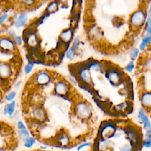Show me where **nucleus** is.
Listing matches in <instances>:
<instances>
[{
	"label": "nucleus",
	"mask_w": 151,
	"mask_h": 151,
	"mask_svg": "<svg viewBox=\"0 0 151 151\" xmlns=\"http://www.w3.org/2000/svg\"><path fill=\"white\" fill-rule=\"evenodd\" d=\"M73 113L74 116L82 121H88L93 116V110L90 103L86 100L80 99L73 104Z\"/></svg>",
	"instance_id": "f257e3e1"
},
{
	"label": "nucleus",
	"mask_w": 151,
	"mask_h": 151,
	"mask_svg": "<svg viewBox=\"0 0 151 151\" xmlns=\"http://www.w3.org/2000/svg\"><path fill=\"white\" fill-rule=\"evenodd\" d=\"M148 17L146 8H139L133 12L129 17V25L130 28L134 31L139 30L143 28Z\"/></svg>",
	"instance_id": "f03ea898"
},
{
	"label": "nucleus",
	"mask_w": 151,
	"mask_h": 151,
	"mask_svg": "<svg viewBox=\"0 0 151 151\" xmlns=\"http://www.w3.org/2000/svg\"><path fill=\"white\" fill-rule=\"evenodd\" d=\"M117 123L113 120H107L101 123L98 132V137L104 139H110L117 134Z\"/></svg>",
	"instance_id": "7ed1b4c3"
},
{
	"label": "nucleus",
	"mask_w": 151,
	"mask_h": 151,
	"mask_svg": "<svg viewBox=\"0 0 151 151\" xmlns=\"http://www.w3.org/2000/svg\"><path fill=\"white\" fill-rule=\"evenodd\" d=\"M53 79V74L50 71L41 70L34 74L32 83L38 87H44L48 85Z\"/></svg>",
	"instance_id": "20e7f679"
},
{
	"label": "nucleus",
	"mask_w": 151,
	"mask_h": 151,
	"mask_svg": "<svg viewBox=\"0 0 151 151\" xmlns=\"http://www.w3.org/2000/svg\"><path fill=\"white\" fill-rule=\"evenodd\" d=\"M53 92L60 97H68L71 93V85L65 79L58 78L54 82Z\"/></svg>",
	"instance_id": "39448f33"
},
{
	"label": "nucleus",
	"mask_w": 151,
	"mask_h": 151,
	"mask_svg": "<svg viewBox=\"0 0 151 151\" xmlns=\"http://www.w3.org/2000/svg\"><path fill=\"white\" fill-rule=\"evenodd\" d=\"M74 74L77 78L82 84L86 87H90L92 84V77L90 70L84 65L82 64L76 68Z\"/></svg>",
	"instance_id": "423d86ee"
},
{
	"label": "nucleus",
	"mask_w": 151,
	"mask_h": 151,
	"mask_svg": "<svg viewBox=\"0 0 151 151\" xmlns=\"http://www.w3.org/2000/svg\"><path fill=\"white\" fill-rule=\"evenodd\" d=\"M106 77L112 85L117 86L120 84L123 78V72L120 69L111 67L106 68Z\"/></svg>",
	"instance_id": "0eeeda50"
},
{
	"label": "nucleus",
	"mask_w": 151,
	"mask_h": 151,
	"mask_svg": "<svg viewBox=\"0 0 151 151\" xmlns=\"http://www.w3.org/2000/svg\"><path fill=\"white\" fill-rule=\"evenodd\" d=\"M17 46L14 40L8 35L0 36V50L5 53L12 54L17 50Z\"/></svg>",
	"instance_id": "6e6552de"
},
{
	"label": "nucleus",
	"mask_w": 151,
	"mask_h": 151,
	"mask_svg": "<svg viewBox=\"0 0 151 151\" xmlns=\"http://www.w3.org/2000/svg\"><path fill=\"white\" fill-rule=\"evenodd\" d=\"M14 76V70L11 64L8 61H0V80L8 81Z\"/></svg>",
	"instance_id": "1a4fd4ad"
},
{
	"label": "nucleus",
	"mask_w": 151,
	"mask_h": 151,
	"mask_svg": "<svg viewBox=\"0 0 151 151\" xmlns=\"http://www.w3.org/2000/svg\"><path fill=\"white\" fill-rule=\"evenodd\" d=\"M124 133L126 137L129 139V141L134 143L136 146L138 144H140L142 143L140 132L136 127H134L132 126H129L125 127Z\"/></svg>",
	"instance_id": "9d476101"
},
{
	"label": "nucleus",
	"mask_w": 151,
	"mask_h": 151,
	"mask_svg": "<svg viewBox=\"0 0 151 151\" xmlns=\"http://www.w3.org/2000/svg\"><path fill=\"white\" fill-rule=\"evenodd\" d=\"M30 113L33 119L40 123L45 122L47 119V112L46 110L40 105L34 106Z\"/></svg>",
	"instance_id": "9b49d317"
},
{
	"label": "nucleus",
	"mask_w": 151,
	"mask_h": 151,
	"mask_svg": "<svg viewBox=\"0 0 151 151\" xmlns=\"http://www.w3.org/2000/svg\"><path fill=\"white\" fill-rule=\"evenodd\" d=\"M139 100L142 108L147 111H151V91L145 90L141 93Z\"/></svg>",
	"instance_id": "f8f14e48"
},
{
	"label": "nucleus",
	"mask_w": 151,
	"mask_h": 151,
	"mask_svg": "<svg viewBox=\"0 0 151 151\" xmlns=\"http://www.w3.org/2000/svg\"><path fill=\"white\" fill-rule=\"evenodd\" d=\"M74 30L72 28L69 27L63 29L60 34L59 41L64 44H69L73 40Z\"/></svg>",
	"instance_id": "ddd939ff"
},
{
	"label": "nucleus",
	"mask_w": 151,
	"mask_h": 151,
	"mask_svg": "<svg viewBox=\"0 0 151 151\" xmlns=\"http://www.w3.org/2000/svg\"><path fill=\"white\" fill-rule=\"evenodd\" d=\"M28 20V15L25 12H21L14 21L13 25L14 27L16 29L22 28L27 24Z\"/></svg>",
	"instance_id": "4468645a"
},
{
	"label": "nucleus",
	"mask_w": 151,
	"mask_h": 151,
	"mask_svg": "<svg viewBox=\"0 0 151 151\" xmlns=\"http://www.w3.org/2000/svg\"><path fill=\"white\" fill-rule=\"evenodd\" d=\"M55 141L60 146L65 147L70 145L71 137L67 132H61L57 134L55 137Z\"/></svg>",
	"instance_id": "2eb2a0df"
},
{
	"label": "nucleus",
	"mask_w": 151,
	"mask_h": 151,
	"mask_svg": "<svg viewBox=\"0 0 151 151\" xmlns=\"http://www.w3.org/2000/svg\"><path fill=\"white\" fill-rule=\"evenodd\" d=\"M113 145V143L109 139H104L99 138L97 142L96 147L98 151H107V150L110 148Z\"/></svg>",
	"instance_id": "dca6fc26"
},
{
	"label": "nucleus",
	"mask_w": 151,
	"mask_h": 151,
	"mask_svg": "<svg viewBox=\"0 0 151 151\" xmlns=\"http://www.w3.org/2000/svg\"><path fill=\"white\" fill-rule=\"evenodd\" d=\"M90 70H95V71H102L103 70H106L105 66L101 63L96 61V60H90L87 62L86 64H84Z\"/></svg>",
	"instance_id": "f3484780"
},
{
	"label": "nucleus",
	"mask_w": 151,
	"mask_h": 151,
	"mask_svg": "<svg viewBox=\"0 0 151 151\" xmlns=\"http://www.w3.org/2000/svg\"><path fill=\"white\" fill-rule=\"evenodd\" d=\"M60 2L58 0H52L51 1L47 6L45 9L44 13L47 15H50L52 13L58 11L59 8Z\"/></svg>",
	"instance_id": "a211bd4d"
},
{
	"label": "nucleus",
	"mask_w": 151,
	"mask_h": 151,
	"mask_svg": "<svg viewBox=\"0 0 151 151\" xmlns=\"http://www.w3.org/2000/svg\"><path fill=\"white\" fill-rule=\"evenodd\" d=\"M151 44V35L143 34L138 48L140 51H144Z\"/></svg>",
	"instance_id": "6ab92c4d"
},
{
	"label": "nucleus",
	"mask_w": 151,
	"mask_h": 151,
	"mask_svg": "<svg viewBox=\"0 0 151 151\" xmlns=\"http://www.w3.org/2000/svg\"><path fill=\"white\" fill-rule=\"evenodd\" d=\"M16 101L15 100L8 102L4 107V114L8 115V116H12L15 113L16 110Z\"/></svg>",
	"instance_id": "aec40b11"
},
{
	"label": "nucleus",
	"mask_w": 151,
	"mask_h": 151,
	"mask_svg": "<svg viewBox=\"0 0 151 151\" xmlns=\"http://www.w3.org/2000/svg\"><path fill=\"white\" fill-rule=\"evenodd\" d=\"M6 35L9 37L14 40V41L15 42V43L16 44L17 47H18V46L19 47L22 45L23 40H24L23 38H22L21 36L17 34L13 29H9Z\"/></svg>",
	"instance_id": "412c9836"
},
{
	"label": "nucleus",
	"mask_w": 151,
	"mask_h": 151,
	"mask_svg": "<svg viewBox=\"0 0 151 151\" xmlns=\"http://www.w3.org/2000/svg\"><path fill=\"white\" fill-rule=\"evenodd\" d=\"M137 146L132 142L129 141V143L122 145L119 147V151H137Z\"/></svg>",
	"instance_id": "4be33fe9"
},
{
	"label": "nucleus",
	"mask_w": 151,
	"mask_h": 151,
	"mask_svg": "<svg viewBox=\"0 0 151 151\" xmlns=\"http://www.w3.org/2000/svg\"><path fill=\"white\" fill-rule=\"evenodd\" d=\"M27 41L28 43V45H29L31 47H35L38 44V37L34 33L30 34H29V36H28L27 37Z\"/></svg>",
	"instance_id": "5701e85b"
},
{
	"label": "nucleus",
	"mask_w": 151,
	"mask_h": 151,
	"mask_svg": "<svg viewBox=\"0 0 151 151\" xmlns=\"http://www.w3.org/2000/svg\"><path fill=\"white\" fill-rule=\"evenodd\" d=\"M36 143V140L34 137L29 136L27 139L23 140V145L26 148H31L32 147L35 143Z\"/></svg>",
	"instance_id": "b1692460"
},
{
	"label": "nucleus",
	"mask_w": 151,
	"mask_h": 151,
	"mask_svg": "<svg viewBox=\"0 0 151 151\" xmlns=\"http://www.w3.org/2000/svg\"><path fill=\"white\" fill-rule=\"evenodd\" d=\"M143 28L144 29L143 34L151 35V17L148 16Z\"/></svg>",
	"instance_id": "393cba45"
},
{
	"label": "nucleus",
	"mask_w": 151,
	"mask_h": 151,
	"mask_svg": "<svg viewBox=\"0 0 151 151\" xmlns=\"http://www.w3.org/2000/svg\"><path fill=\"white\" fill-rule=\"evenodd\" d=\"M147 111L143 109V108H141L138 111V113H137V119L139 122L142 124L143 122L145 121V120L148 117L147 114Z\"/></svg>",
	"instance_id": "a878e982"
},
{
	"label": "nucleus",
	"mask_w": 151,
	"mask_h": 151,
	"mask_svg": "<svg viewBox=\"0 0 151 151\" xmlns=\"http://www.w3.org/2000/svg\"><path fill=\"white\" fill-rule=\"evenodd\" d=\"M140 51L138 48H133L131 50L130 52V60L133 61H135L138 57H139V55L140 54Z\"/></svg>",
	"instance_id": "bb28decb"
},
{
	"label": "nucleus",
	"mask_w": 151,
	"mask_h": 151,
	"mask_svg": "<svg viewBox=\"0 0 151 151\" xmlns=\"http://www.w3.org/2000/svg\"><path fill=\"white\" fill-rule=\"evenodd\" d=\"M21 3L25 8H32L37 4V0H22Z\"/></svg>",
	"instance_id": "cd10ccee"
},
{
	"label": "nucleus",
	"mask_w": 151,
	"mask_h": 151,
	"mask_svg": "<svg viewBox=\"0 0 151 151\" xmlns=\"http://www.w3.org/2000/svg\"><path fill=\"white\" fill-rule=\"evenodd\" d=\"M35 66V63L34 61H29L27 64L26 65H25L24 67V73L26 74V75H28L29 74L34 67Z\"/></svg>",
	"instance_id": "c85d7f7f"
},
{
	"label": "nucleus",
	"mask_w": 151,
	"mask_h": 151,
	"mask_svg": "<svg viewBox=\"0 0 151 151\" xmlns=\"http://www.w3.org/2000/svg\"><path fill=\"white\" fill-rule=\"evenodd\" d=\"M129 108V104L126 102H124L122 103H120L116 106H115V110L117 112H123L127 111Z\"/></svg>",
	"instance_id": "c756f323"
},
{
	"label": "nucleus",
	"mask_w": 151,
	"mask_h": 151,
	"mask_svg": "<svg viewBox=\"0 0 151 151\" xmlns=\"http://www.w3.org/2000/svg\"><path fill=\"white\" fill-rule=\"evenodd\" d=\"M18 136L20 139L24 140L27 137H28L30 136V134L29 131L27 129H23V130H18Z\"/></svg>",
	"instance_id": "7c9ffc66"
},
{
	"label": "nucleus",
	"mask_w": 151,
	"mask_h": 151,
	"mask_svg": "<svg viewBox=\"0 0 151 151\" xmlns=\"http://www.w3.org/2000/svg\"><path fill=\"white\" fill-rule=\"evenodd\" d=\"M135 68L134 61L130 60L124 67V70L127 73H132Z\"/></svg>",
	"instance_id": "2f4dec72"
},
{
	"label": "nucleus",
	"mask_w": 151,
	"mask_h": 151,
	"mask_svg": "<svg viewBox=\"0 0 151 151\" xmlns=\"http://www.w3.org/2000/svg\"><path fill=\"white\" fill-rule=\"evenodd\" d=\"M76 53L77 51H76L73 48L70 47L66 50L65 57L68 60H72L75 57Z\"/></svg>",
	"instance_id": "473e14b6"
},
{
	"label": "nucleus",
	"mask_w": 151,
	"mask_h": 151,
	"mask_svg": "<svg viewBox=\"0 0 151 151\" xmlns=\"http://www.w3.org/2000/svg\"><path fill=\"white\" fill-rule=\"evenodd\" d=\"M17 96V93L15 91H11L9 93H8L4 97V99L5 101L7 102H10L12 101H14Z\"/></svg>",
	"instance_id": "72a5a7b5"
},
{
	"label": "nucleus",
	"mask_w": 151,
	"mask_h": 151,
	"mask_svg": "<svg viewBox=\"0 0 151 151\" xmlns=\"http://www.w3.org/2000/svg\"><path fill=\"white\" fill-rule=\"evenodd\" d=\"M143 125V128L145 131L151 130V121L149 119V117H147L145 121L142 124Z\"/></svg>",
	"instance_id": "f704fd0d"
},
{
	"label": "nucleus",
	"mask_w": 151,
	"mask_h": 151,
	"mask_svg": "<svg viewBox=\"0 0 151 151\" xmlns=\"http://www.w3.org/2000/svg\"><path fill=\"white\" fill-rule=\"evenodd\" d=\"M141 145L144 148L150 149L151 148V140L149 139L144 137V139L142 140Z\"/></svg>",
	"instance_id": "c9c22d12"
},
{
	"label": "nucleus",
	"mask_w": 151,
	"mask_h": 151,
	"mask_svg": "<svg viewBox=\"0 0 151 151\" xmlns=\"http://www.w3.org/2000/svg\"><path fill=\"white\" fill-rule=\"evenodd\" d=\"M92 145V143L90 142H84V143H83L77 146V151H80L82 149L87 147H90Z\"/></svg>",
	"instance_id": "e433bc0d"
},
{
	"label": "nucleus",
	"mask_w": 151,
	"mask_h": 151,
	"mask_svg": "<svg viewBox=\"0 0 151 151\" xmlns=\"http://www.w3.org/2000/svg\"><path fill=\"white\" fill-rule=\"evenodd\" d=\"M17 127L18 130H23V129H27L25 123L23 122V121H22L21 120H18L17 122Z\"/></svg>",
	"instance_id": "4c0bfd02"
},
{
	"label": "nucleus",
	"mask_w": 151,
	"mask_h": 151,
	"mask_svg": "<svg viewBox=\"0 0 151 151\" xmlns=\"http://www.w3.org/2000/svg\"><path fill=\"white\" fill-rule=\"evenodd\" d=\"M9 18V15L7 13H2L0 15V25L6 22Z\"/></svg>",
	"instance_id": "58836bf2"
},
{
	"label": "nucleus",
	"mask_w": 151,
	"mask_h": 151,
	"mask_svg": "<svg viewBox=\"0 0 151 151\" xmlns=\"http://www.w3.org/2000/svg\"><path fill=\"white\" fill-rule=\"evenodd\" d=\"M143 67L145 69H151V58H147L143 63Z\"/></svg>",
	"instance_id": "ea45409f"
},
{
	"label": "nucleus",
	"mask_w": 151,
	"mask_h": 151,
	"mask_svg": "<svg viewBox=\"0 0 151 151\" xmlns=\"http://www.w3.org/2000/svg\"><path fill=\"white\" fill-rule=\"evenodd\" d=\"M144 137L147 138L151 140V130H149L147 131H145V134H144Z\"/></svg>",
	"instance_id": "a19ab883"
},
{
	"label": "nucleus",
	"mask_w": 151,
	"mask_h": 151,
	"mask_svg": "<svg viewBox=\"0 0 151 151\" xmlns=\"http://www.w3.org/2000/svg\"><path fill=\"white\" fill-rule=\"evenodd\" d=\"M21 84H22V81H21V80H19V81H17V82L15 83L14 87H15L16 88H19V87H21Z\"/></svg>",
	"instance_id": "79ce46f5"
},
{
	"label": "nucleus",
	"mask_w": 151,
	"mask_h": 151,
	"mask_svg": "<svg viewBox=\"0 0 151 151\" xmlns=\"http://www.w3.org/2000/svg\"><path fill=\"white\" fill-rule=\"evenodd\" d=\"M146 11H147V13L148 16L149 15V17H151V1L150 2V4L149 5L147 10H146Z\"/></svg>",
	"instance_id": "37998d69"
},
{
	"label": "nucleus",
	"mask_w": 151,
	"mask_h": 151,
	"mask_svg": "<svg viewBox=\"0 0 151 151\" xmlns=\"http://www.w3.org/2000/svg\"><path fill=\"white\" fill-rule=\"evenodd\" d=\"M141 2H143L144 4H146V3H149L151 1V0H139Z\"/></svg>",
	"instance_id": "c03bdc74"
},
{
	"label": "nucleus",
	"mask_w": 151,
	"mask_h": 151,
	"mask_svg": "<svg viewBox=\"0 0 151 151\" xmlns=\"http://www.w3.org/2000/svg\"><path fill=\"white\" fill-rule=\"evenodd\" d=\"M3 129H4L3 124H2V123L0 122V133L2 132V130H3Z\"/></svg>",
	"instance_id": "a18cd8bd"
},
{
	"label": "nucleus",
	"mask_w": 151,
	"mask_h": 151,
	"mask_svg": "<svg viewBox=\"0 0 151 151\" xmlns=\"http://www.w3.org/2000/svg\"><path fill=\"white\" fill-rule=\"evenodd\" d=\"M0 151H7L5 147H0Z\"/></svg>",
	"instance_id": "49530a36"
},
{
	"label": "nucleus",
	"mask_w": 151,
	"mask_h": 151,
	"mask_svg": "<svg viewBox=\"0 0 151 151\" xmlns=\"http://www.w3.org/2000/svg\"><path fill=\"white\" fill-rule=\"evenodd\" d=\"M2 98V92L1 90L0 89V100H1Z\"/></svg>",
	"instance_id": "de8ad7c7"
}]
</instances>
